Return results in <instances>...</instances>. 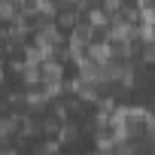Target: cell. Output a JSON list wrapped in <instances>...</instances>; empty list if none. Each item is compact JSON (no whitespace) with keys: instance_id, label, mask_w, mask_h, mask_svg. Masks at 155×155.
<instances>
[{"instance_id":"6da1fadb","label":"cell","mask_w":155,"mask_h":155,"mask_svg":"<svg viewBox=\"0 0 155 155\" xmlns=\"http://www.w3.org/2000/svg\"><path fill=\"white\" fill-rule=\"evenodd\" d=\"M21 128V116H3L0 119V143H9Z\"/></svg>"},{"instance_id":"7a4b0ae2","label":"cell","mask_w":155,"mask_h":155,"mask_svg":"<svg viewBox=\"0 0 155 155\" xmlns=\"http://www.w3.org/2000/svg\"><path fill=\"white\" fill-rule=\"evenodd\" d=\"M70 88L79 94L82 101H97V85H91V82H85V79H76V82H70Z\"/></svg>"},{"instance_id":"3957f363","label":"cell","mask_w":155,"mask_h":155,"mask_svg":"<svg viewBox=\"0 0 155 155\" xmlns=\"http://www.w3.org/2000/svg\"><path fill=\"white\" fill-rule=\"evenodd\" d=\"M25 104H28L31 110H40V107L49 104V94H46V91H28V94H25Z\"/></svg>"},{"instance_id":"277c9868","label":"cell","mask_w":155,"mask_h":155,"mask_svg":"<svg viewBox=\"0 0 155 155\" xmlns=\"http://www.w3.org/2000/svg\"><path fill=\"white\" fill-rule=\"evenodd\" d=\"M76 137H79V131H76V125H61L58 128V143H76Z\"/></svg>"},{"instance_id":"5b68a950","label":"cell","mask_w":155,"mask_h":155,"mask_svg":"<svg viewBox=\"0 0 155 155\" xmlns=\"http://www.w3.org/2000/svg\"><path fill=\"white\" fill-rule=\"evenodd\" d=\"M0 155H18L15 149H0Z\"/></svg>"},{"instance_id":"8992f818","label":"cell","mask_w":155,"mask_h":155,"mask_svg":"<svg viewBox=\"0 0 155 155\" xmlns=\"http://www.w3.org/2000/svg\"><path fill=\"white\" fill-rule=\"evenodd\" d=\"M94 155H113V152H101V149H97V152H94Z\"/></svg>"},{"instance_id":"52a82bcc","label":"cell","mask_w":155,"mask_h":155,"mask_svg":"<svg viewBox=\"0 0 155 155\" xmlns=\"http://www.w3.org/2000/svg\"><path fill=\"white\" fill-rule=\"evenodd\" d=\"M0 79H3V67H0Z\"/></svg>"}]
</instances>
